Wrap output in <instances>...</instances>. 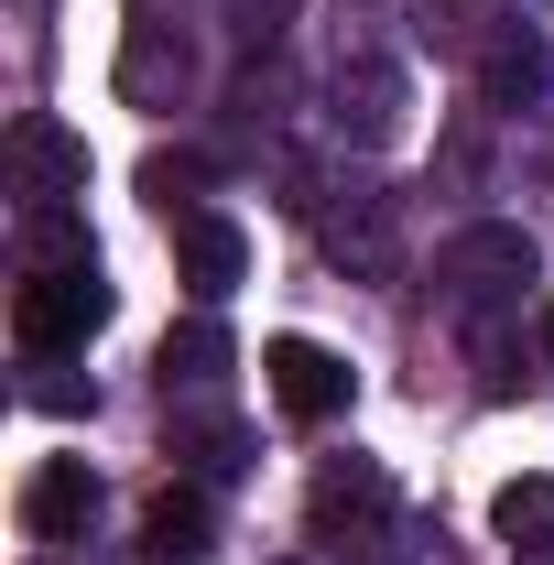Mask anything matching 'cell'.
Masks as SVG:
<instances>
[{
    "label": "cell",
    "instance_id": "cell-1",
    "mask_svg": "<svg viewBox=\"0 0 554 565\" xmlns=\"http://www.w3.org/2000/svg\"><path fill=\"white\" fill-rule=\"evenodd\" d=\"M109 305H120V294L98 273V250H87V262H44V273L11 294V338L33 359H66V349H87V338L109 327Z\"/></svg>",
    "mask_w": 554,
    "mask_h": 565
},
{
    "label": "cell",
    "instance_id": "cell-2",
    "mask_svg": "<svg viewBox=\"0 0 554 565\" xmlns=\"http://www.w3.org/2000/svg\"><path fill=\"white\" fill-rule=\"evenodd\" d=\"M262 381H273V403L294 424H338L348 392H359V370H348L327 338H273V349H262Z\"/></svg>",
    "mask_w": 554,
    "mask_h": 565
},
{
    "label": "cell",
    "instance_id": "cell-3",
    "mask_svg": "<svg viewBox=\"0 0 554 565\" xmlns=\"http://www.w3.org/2000/svg\"><path fill=\"white\" fill-rule=\"evenodd\" d=\"M11 185H22V207H66V196H87V141L66 131V120H44V109H22L11 120Z\"/></svg>",
    "mask_w": 554,
    "mask_h": 565
},
{
    "label": "cell",
    "instance_id": "cell-4",
    "mask_svg": "<svg viewBox=\"0 0 554 565\" xmlns=\"http://www.w3.org/2000/svg\"><path fill=\"white\" fill-rule=\"evenodd\" d=\"M185 76H196L185 33H174L163 11H131V22H120V98H131V109H174Z\"/></svg>",
    "mask_w": 554,
    "mask_h": 565
},
{
    "label": "cell",
    "instance_id": "cell-5",
    "mask_svg": "<svg viewBox=\"0 0 554 565\" xmlns=\"http://www.w3.org/2000/svg\"><path fill=\"white\" fill-rule=\"evenodd\" d=\"M11 511H22V533H33V544H76V533L98 522V468H87V457H44V468L22 479Z\"/></svg>",
    "mask_w": 554,
    "mask_h": 565
},
{
    "label": "cell",
    "instance_id": "cell-6",
    "mask_svg": "<svg viewBox=\"0 0 554 565\" xmlns=\"http://www.w3.org/2000/svg\"><path fill=\"white\" fill-rule=\"evenodd\" d=\"M174 262H185V294L217 305V294H239V273H251V228L239 217H185L174 228Z\"/></svg>",
    "mask_w": 554,
    "mask_h": 565
},
{
    "label": "cell",
    "instance_id": "cell-7",
    "mask_svg": "<svg viewBox=\"0 0 554 565\" xmlns=\"http://www.w3.org/2000/svg\"><path fill=\"white\" fill-rule=\"evenodd\" d=\"M446 282H457V294H511V282H533V239H522V228H468V239L446 250Z\"/></svg>",
    "mask_w": 554,
    "mask_h": 565
},
{
    "label": "cell",
    "instance_id": "cell-8",
    "mask_svg": "<svg viewBox=\"0 0 554 565\" xmlns=\"http://www.w3.org/2000/svg\"><path fill=\"white\" fill-rule=\"evenodd\" d=\"M207 544H217V522H207L196 490H163L152 511H141V555L152 565H207Z\"/></svg>",
    "mask_w": 554,
    "mask_h": 565
},
{
    "label": "cell",
    "instance_id": "cell-9",
    "mask_svg": "<svg viewBox=\"0 0 554 565\" xmlns=\"http://www.w3.org/2000/svg\"><path fill=\"white\" fill-rule=\"evenodd\" d=\"M479 87H489V109H533V98L554 87L544 33H500V44H489V66H479Z\"/></svg>",
    "mask_w": 554,
    "mask_h": 565
},
{
    "label": "cell",
    "instance_id": "cell-10",
    "mask_svg": "<svg viewBox=\"0 0 554 565\" xmlns=\"http://www.w3.org/2000/svg\"><path fill=\"white\" fill-rule=\"evenodd\" d=\"M489 533H500L511 555L554 565V479H511V490L489 500Z\"/></svg>",
    "mask_w": 554,
    "mask_h": 565
},
{
    "label": "cell",
    "instance_id": "cell-11",
    "mask_svg": "<svg viewBox=\"0 0 554 565\" xmlns=\"http://www.w3.org/2000/svg\"><path fill=\"white\" fill-rule=\"evenodd\" d=\"M392 511V479L370 468V457H338V468H316V522L338 533V522H381Z\"/></svg>",
    "mask_w": 554,
    "mask_h": 565
},
{
    "label": "cell",
    "instance_id": "cell-12",
    "mask_svg": "<svg viewBox=\"0 0 554 565\" xmlns=\"http://www.w3.org/2000/svg\"><path fill=\"white\" fill-rule=\"evenodd\" d=\"M338 98H359V141H392V131H403V76H392V66H348Z\"/></svg>",
    "mask_w": 554,
    "mask_h": 565
},
{
    "label": "cell",
    "instance_id": "cell-13",
    "mask_svg": "<svg viewBox=\"0 0 554 565\" xmlns=\"http://www.w3.org/2000/svg\"><path fill=\"white\" fill-rule=\"evenodd\" d=\"M217 359H228V338L196 316V327H174V338H163V381H217Z\"/></svg>",
    "mask_w": 554,
    "mask_h": 565
},
{
    "label": "cell",
    "instance_id": "cell-14",
    "mask_svg": "<svg viewBox=\"0 0 554 565\" xmlns=\"http://www.w3.org/2000/svg\"><path fill=\"white\" fill-rule=\"evenodd\" d=\"M228 22H239V44H273L283 22H294V0H228Z\"/></svg>",
    "mask_w": 554,
    "mask_h": 565
},
{
    "label": "cell",
    "instance_id": "cell-15",
    "mask_svg": "<svg viewBox=\"0 0 554 565\" xmlns=\"http://www.w3.org/2000/svg\"><path fill=\"white\" fill-rule=\"evenodd\" d=\"M544 359H554V305H544Z\"/></svg>",
    "mask_w": 554,
    "mask_h": 565
},
{
    "label": "cell",
    "instance_id": "cell-16",
    "mask_svg": "<svg viewBox=\"0 0 554 565\" xmlns=\"http://www.w3.org/2000/svg\"><path fill=\"white\" fill-rule=\"evenodd\" d=\"M33 565H66V555H33Z\"/></svg>",
    "mask_w": 554,
    "mask_h": 565
}]
</instances>
